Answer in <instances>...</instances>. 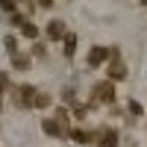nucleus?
Masks as SVG:
<instances>
[{"label":"nucleus","instance_id":"13","mask_svg":"<svg viewBox=\"0 0 147 147\" xmlns=\"http://www.w3.org/2000/svg\"><path fill=\"white\" fill-rule=\"evenodd\" d=\"M21 32L27 35V38H38V27H35V24H30V21H27V24L21 27Z\"/></svg>","mask_w":147,"mask_h":147},{"label":"nucleus","instance_id":"4","mask_svg":"<svg viewBox=\"0 0 147 147\" xmlns=\"http://www.w3.org/2000/svg\"><path fill=\"white\" fill-rule=\"evenodd\" d=\"M47 38H50V41H65V35H68V30H65V21L62 18H53L50 24H47Z\"/></svg>","mask_w":147,"mask_h":147},{"label":"nucleus","instance_id":"5","mask_svg":"<svg viewBox=\"0 0 147 147\" xmlns=\"http://www.w3.org/2000/svg\"><path fill=\"white\" fill-rule=\"evenodd\" d=\"M97 136H100V132H94V129H85V127H77V129H71V138L77 141V144H97Z\"/></svg>","mask_w":147,"mask_h":147},{"label":"nucleus","instance_id":"6","mask_svg":"<svg viewBox=\"0 0 147 147\" xmlns=\"http://www.w3.org/2000/svg\"><path fill=\"white\" fill-rule=\"evenodd\" d=\"M121 144V132L118 129H103L97 136V147H118Z\"/></svg>","mask_w":147,"mask_h":147},{"label":"nucleus","instance_id":"16","mask_svg":"<svg viewBox=\"0 0 147 147\" xmlns=\"http://www.w3.org/2000/svg\"><path fill=\"white\" fill-rule=\"evenodd\" d=\"M9 21H12V24H15V27H24V24H27V18H24V15H21V12H15V15H12Z\"/></svg>","mask_w":147,"mask_h":147},{"label":"nucleus","instance_id":"9","mask_svg":"<svg viewBox=\"0 0 147 147\" xmlns=\"http://www.w3.org/2000/svg\"><path fill=\"white\" fill-rule=\"evenodd\" d=\"M74 50H77V35L68 32V35H65V41H62V53L71 59V56H74Z\"/></svg>","mask_w":147,"mask_h":147},{"label":"nucleus","instance_id":"15","mask_svg":"<svg viewBox=\"0 0 147 147\" xmlns=\"http://www.w3.org/2000/svg\"><path fill=\"white\" fill-rule=\"evenodd\" d=\"M6 91H9V74L0 71V94H6Z\"/></svg>","mask_w":147,"mask_h":147},{"label":"nucleus","instance_id":"2","mask_svg":"<svg viewBox=\"0 0 147 147\" xmlns=\"http://www.w3.org/2000/svg\"><path fill=\"white\" fill-rule=\"evenodd\" d=\"M35 94H38V91H35V85H27V82H24V85L15 88L12 100H15L18 109H32V106H35Z\"/></svg>","mask_w":147,"mask_h":147},{"label":"nucleus","instance_id":"7","mask_svg":"<svg viewBox=\"0 0 147 147\" xmlns=\"http://www.w3.org/2000/svg\"><path fill=\"white\" fill-rule=\"evenodd\" d=\"M41 127H44V132H47L50 138H68L65 132H62V127L56 124V118H44V121H41Z\"/></svg>","mask_w":147,"mask_h":147},{"label":"nucleus","instance_id":"10","mask_svg":"<svg viewBox=\"0 0 147 147\" xmlns=\"http://www.w3.org/2000/svg\"><path fill=\"white\" fill-rule=\"evenodd\" d=\"M12 68H18V71H30V56H24V53L12 56Z\"/></svg>","mask_w":147,"mask_h":147},{"label":"nucleus","instance_id":"18","mask_svg":"<svg viewBox=\"0 0 147 147\" xmlns=\"http://www.w3.org/2000/svg\"><path fill=\"white\" fill-rule=\"evenodd\" d=\"M44 50H47V47H44V41H38V44H32V56H44Z\"/></svg>","mask_w":147,"mask_h":147},{"label":"nucleus","instance_id":"1","mask_svg":"<svg viewBox=\"0 0 147 147\" xmlns=\"http://www.w3.org/2000/svg\"><path fill=\"white\" fill-rule=\"evenodd\" d=\"M94 103H109V106H112L115 103V82H109V80L97 82L91 88V106Z\"/></svg>","mask_w":147,"mask_h":147},{"label":"nucleus","instance_id":"3","mask_svg":"<svg viewBox=\"0 0 147 147\" xmlns=\"http://www.w3.org/2000/svg\"><path fill=\"white\" fill-rule=\"evenodd\" d=\"M106 59H112V50H109V47H91L88 56H85V65L88 68H100Z\"/></svg>","mask_w":147,"mask_h":147},{"label":"nucleus","instance_id":"12","mask_svg":"<svg viewBox=\"0 0 147 147\" xmlns=\"http://www.w3.org/2000/svg\"><path fill=\"white\" fill-rule=\"evenodd\" d=\"M47 106H50V94L38 91V94H35V109H47Z\"/></svg>","mask_w":147,"mask_h":147},{"label":"nucleus","instance_id":"14","mask_svg":"<svg viewBox=\"0 0 147 147\" xmlns=\"http://www.w3.org/2000/svg\"><path fill=\"white\" fill-rule=\"evenodd\" d=\"M3 41H6V50H9L12 56H18V38H15V35H6Z\"/></svg>","mask_w":147,"mask_h":147},{"label":"nucleus","instance_id":"11","mask_svg":"<svg viewBox=\"0 0 147 147\" xmlns=\"http://www.w3.org/2000/svg\"><path fill=\"white\" fill-rule=\"evenodd\" d=\"M127 112H129V118H141V115H144V106H141L138 100H129V106H127Z\"/></svg>","mask_w":147,"mask_h":147},{"label":"nucleus","instance_id":"8","mask_svg":"<svg viewBox=\"0 0 147 147\" xmlns=\"http://www.w3.org/2000/svg\"><path fill=\"white\" fill-rule=\"evenodd\" d=\"M124 77H127L124 62H118V59H115V62H109V82H121Z\"/></svg>","mask_w":147,"mask_h":147},{"label":"nucleus","instance_id":"17","mask_svg":"<svg viewBox=\"0 0 147 147\" xmlns=\"http://www.w3.org/2000/svg\"><path fill=\"white\" fill-rule=\"evenodd\" d=\"M62 100H65V103H74V100H77V91H74V88L62 91Z\"/></svg>","mask_w":147,"mask_h":147}]
</instances>
